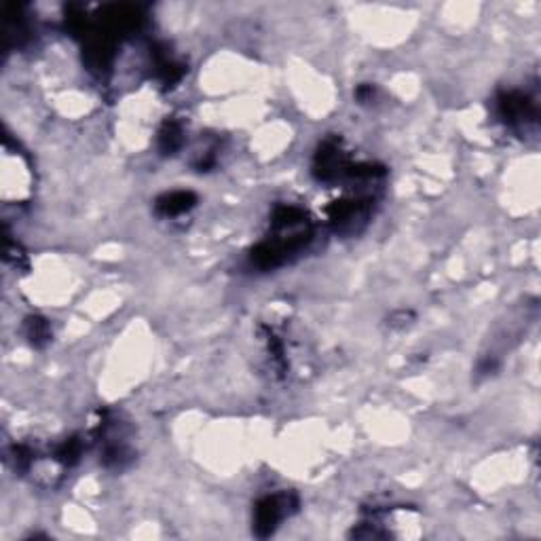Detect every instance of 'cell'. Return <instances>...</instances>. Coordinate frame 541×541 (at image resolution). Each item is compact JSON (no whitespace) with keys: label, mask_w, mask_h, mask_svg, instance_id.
Here are the masks:
<instances>
[{"label":"cell","mask_w":541,"mask_h":541,"mask_svg":"<svg viewBox=\"0 0 541 541\" xmlns=\"http://www.w3.org/2000/svg\"><path fill=\"white\" fill-rule=\"evenodd\" d=\"M290 505H292V497L286 495V493H279V495H273V497H264L258 505H256V531L260 537H267L271 535L277 525L282 523V518L290 512Z\"/></svg>","instance_id":"obj_1"},{"label":"cell","mask_w":541,"mask_h":541,"mask_svg":"<svg viewBox=\"0 0 541 541\" xmlns=\"http://www.w3.org/2000/svg\"><path fill=\"white\" fill-rule=\"evenodd\" d=\"M195 205V195L193 193H184V191H178V193H169L165 197H161L156 201V210L163 214V216H176V214H182L186 210H191Z\"/></svg>","instance_id":"obj_2"},{"label":"cell","mask_w":541,"mask_h":541,"mask_svg":"<svg viewBox=\"0 0 541 541\" xmlns=\"http://www.w3.org/2000/svg\"><path fill=\"white\" fill-rule=\"evenodd\" d=\"M182 144V129L176 123H167L159 134V146L163 153H173Z\"/></svg>","instance_id":"obj_3"},{"label":"cell","mask_w":541,"mask_h":541,"mask_svg":"<svg viewBox=\"0 0 541 541\" xmlns=\"http://www.w3.org/2000/svg\"><path fill=\"white\" fill-rule=\"evenodd\" d=\"M28 336L32 338V343H41L49 338V326L45 319L38 317H30L28 319Z\"/></svg>","instance_id":"obj_4"}]
</instances>
